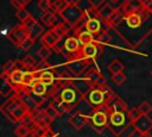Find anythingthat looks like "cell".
Listing matches in <instances>:
<instances>
[{
    "mask_svg": "<svg viewBox=\"0 0 152 137\" xmlns=\"http://www.w3.org/2000/svg\"><path fill=\"white\" fill-rule=\"evenodd\" d=\"M112 30L131 49H135L152 33V13L144 7L140 11L124 15L121 21Z\"/></svg>",
    "mask_w": 152,
    "mask_h": 137,
    "instance_id": "obj_1",
    "label": "cell"
},
{
    "mask_svg": "<svg viewBox=\"0 0 152 137\" xmlns=\"http://www.w3.org/2000/svg\"><path fill=\"white\" fill-rule=\"evenodd\" d=\"M49 95L51 98V104L56 107L59 114L70 112L84 99V94L74 86L71 79L57 77L56 82L50 87Z\"/></svg>",
    "mask_w": 152,
    "mask_h": 137,
    "instance_id": "obj_2",
    "label": "cell"
},
{
    "mask_svg": "<svg viewBox=\"0 0 152 137\" xmlns=\"http://www.w3.org/2000/svg\"><path fill=\"white\" fill-rule=\"evenodd\" d=\"M114 96H115L114 92L107 85L99 87H90L87 94H84V99L93 107V110L107 107Z\"/></svg>",
    "mask_w": 152,
    "mask_h": 137,
    "instance_id": "obj_3",
    "label": "cell"
},
{
    "mask_svg": "<svg viewBox=\"0 0 152 137\" xmlns=\"http://www.w3.org/2000/svg\"><path fill=\"white\" fill-rule=\"evenodd\" d=\"M109 124L108 129L112 131V133L115 137H120L129 125H132L129 117H128V110L121 111V110H109Z\"/></svg>",
    "mask_w": 152,
    "mask_h": 137,
    "instance_id": "obj_4",
    "label": "cell"
},
{
    "mask_svg": "<svg viewBox=\"0 0 152 137\" xmlns=\"http://www.w3.org/2000/svg\"><path fill=\"white\" fill-rule=\"evenodd\" d=\"M59 14L62 15V18L64 19V21H66L68 24H70L71 26H74L77 32L82 29H84V24H86V19H84V11L81 10L78 6L75 5H66L61 12Z\"/></svg>",
    "mask_w": 152,
    "mask_h": 137,
    "instance_id": "obj_5",
    "label": "cell"
},
{
    "mask_svg": "<svg viewBox=\"0 0 152 137\" xmlns=\"http://www.w3.org/2000/svg\"><path fill=\"white\" fill-rule=\"evenodd\" d=\"M63 23V21H62ZM59 24V25H56L53 27H51L49 31H46L42 38H40V42L43 43V45H46L51 49H53L55 46L58 45V43L63 39V37L66 35V30L64 29L63 24Z\"/></svg>",
    "mask_w": 152,
    "mask_h": 137,
    "instance_id": "obj_6",
    "label": "cell"
},
{
    "mask_svg": "<svg viewBox=\"0 0 152 137\" xmlns=\"http://www.w3.org/2000/svg\"><path fill=\"white\" fill-rule=\"evenodd\" d=\"M89 123L91 124V127L96 132L99 133L103 132L108 127V124H109V112L107 107L93 110L91 114L89 116Z\"/></svg>",
    "mask_w": 152,
    "mask_h": 137,
    "instance_id": "obj_7",
    "label": "cell"
},
{
    "mask_svg": "<svg viewBox=\"0 0 152 137\" xmlns=\"http://www.w3.org/2000/svg\"><path fill=\"white\" fill-rule=\"evenodd\" d=\"M91 63H93L91 60L81 57V56H78V55H74V56L68 57L66 67H68V70L71 73V75L78 76V75H81L83 71H86V69H88Z\"/></svg>",
    "mask_w": 152,
    "mask_h": 137,
    "instance_id": "obj_8",
    "label": "cell"
},
{
    "mask_svg": "<svg viewBox=\"0 0 152 137\" xmlns=\"http://www.w3.org/2000/svg\"><path fill=\"white\" fill-rule=\"evenodd\" d=\"M28 37V30L20 23L18 25H15L14 27L11 29L10 33H8V38L10 41L15 45V46H20V44L23 43V41H25Z\"/></svg>",
    "mask_w": 152,
    "mask_h": 137,
    "instance_id": "obj_9",
    "label": "cell"
},
{
    "mask_svg": "<svg viewBox=\"0 0 152 137\" xmlns=\"http://www.w3.org/2000/svg\"><path fill=\"white\" fill-rule=\"evenodd\" d=\"M102 49H103V45L95 41V42H93V43H90L88 45L82 46L81 51L77 55L81 56V57H84V58L94 61L100 56V54L102 52Z\"/></svg>",
    "mask_w": 152,
    "mask_h": 137,
    "instance_id": "obj_10",
    "label": "cell"
},
{
    "mask_svg": "<svg viewBox=\"0 0 152 137\" xmlns=\"http://www.w3.org/2000/svg\"><path fill=\"white\" fill-rule=\"evenodd\" d=\"M144 8V0H125L119 7V12L122 15H127L129 13L140 11Z\"/></svg>",
    "mask_w": 152,
    "mask_h": 137,
    "instance_id": "obj_11",
    "label": "cell"
},
{
    "mask_svg": "<svg viewBox=\"0 0 152 137\" xmlns=\"http://www.w3.org/2000/svg\"><path fill=\"white\" fill-rule=\"evenodd\" d=\"M82 49V44L80 43L78 38L76 36H68L63 43V50L69 54L68 57L70 56H74V55H77Z\"/></svg>",
    "mask_w": 152,
    "mask_h": 137,
    "instance_id": "obj_12",
    "label": "cell"
},
{
    "mask_svg": "<svg viewBox=\"0 0 152 137\" xmlns=\"http://www.w3.org/2000/svg\"><path fill=\"white\" fill-rule=\"evenodd\" d=\"M86 80L90 87H99L106 85V77L101 74L97 68H91L86 74Z\"/></svg>",
    "mask_w": 152,
    "mask_h": 137,
    "instance_id": "obj_13",
    "label": "cell"
},
{
    "mask_svg": "<svg viewBox=\"0 0 152 137\" xmlns=\"http://www.w3.org/2000/svg\"><path fill=\"white\" fill-rule=\"evenodd\" d=\"M69 124L75 129V130H82L89 124V116L83 114V113H75L69 118Z\"/></svg>",
    "mask_w": 152,
    "mask_h": 137,
    "instance_id": "obj_14",
    "label": "cell"
},
{
    "mask_svg": "<svg viewBox=\"0 0 152 137\" xmlns=\"http://www.w3.org/2000/svg\"><path fill=\"white\" fill-rule=\"evenodd\" d=\"M133 127L140 130L141 132H150V131L152 130V119H151L148 116L142 114V116L133 124Z\"/></svg>",
    "mask_w": 152,
    "mask_h": 137,
    "instance_id": "obj_15",
    "label": "cell"
},
{
    "mask_svg": "<svg viewBox=\"0 0 152 137\" xmlns=\"http://www.w3.org/2000/svg\"><path fill=\"white\" fill-rule=\"evenodd\" d=\"M48 85H45L43 81H40L39 79L30 87V93L32 95L36 96H46V94H49V89H48Z\"/></svg>",
    "mask_w": 152,
    "mask_h": 137,
    "instance_id": "obj_16",
    "label": "cell"
},
{
    "mask_svg": "<svg viewBox=\"0 0 152 137\" xmlns=\"http://www.w3.org/2000/svg\"><path fill=\"white\" fill-rule=\"evenodd\" d=\"M37 73H38V79L40 81H43L45 85H48L49 87H51L57 80V77L55 75V71L51 70V69L46 68V69H43L40 71H37Z\"/></svg>",
    "mask_w": 152,
    "mask_h": 137,
    "instance_id": "obj_17",
    "label": "cell"
},
{
    "mask_svg": "<svg viewBox=\"0 0 152 137\" xmlns=\"http://www.w3.org/2000/svg\"><path fill=\"white\" fill-rule=\"evenodd\" d=\"M23 75H24V69L23 68H15L8 74V81L14 86L19 87L23 85Z\"/></svg>",
    "mask_w": 152,
    "mask_h": 137,
    "instance_id": "obj_18",
    "label": "cell"
},
{
    "mask_svg": "<svg viewBox=\"0 0 152 137\" xmlns=\"http://www.w3.org/2000/svg\"><path fill=\"white\" fill-rule=\"evenodd\" d=\"M76 37L78 38V41H80V43L82 44V46L88 45V44L95 42V35H93L91 32H89V31L86 30V29L80 30V31L77 32Z\"/></svg>",
    "mask_w": 152,
    "mask_h": 137,
    "instance_id": "obj_19",
    "label": "cell"
},
{
    "mask_svg": "<svg viewBox=\"0 0 152 137\" xmlns=\"http://www.w3.org/2000/svg\"><path fill=\"white\" fill-rule=\"evenodd\" d=\"M37 80H38V73H37V70H24L23 86L30 88Z\"/></svg>",
    "mask_w": 152,
    "mask_h": 137,
    "instance_id": "obj_20",
    "label": "cell"
},
{
    "mask_svg": "<svg viewBox=\"0 0 152 137\" xmlns=\"http://www.w3.org/2000/svg\"><path fill=\"white\" fill-rule=\"evenodd\" d=\"M56 14L57 12H55L53 10H49V11H45L40 18V21L46 25V26H53V23H55V19H56Z\"/></svg>",
    "mask_w": 152,
    "mask_h": 137,
    "instance_id": "obj_21",
    "label": "cell"
},
{
    "mask_svg": "<svg viewBox=\"0 0 152 137\" xmlns=\"http://www.w3.org/2000/svg\"><path fill=\"white\" fill-rule=\"evenodd\" d=\"M44 29H43V25L39 23V21H37L31 29H28V37L30 38H32V39H34V41H37L40 36H43L44 33Z\"/></svg>",
    "mask_w": 152,
    "mask_h": 137,
    "instance_id": "obj_22",
    "label": "cell"
},
{
    "mask_svg": "<svg viewBox=\"0 0 152 137\" xmlns=\"http://www.w3.org/2000/svg\"><path fill=\"white\" fill-rule=\"evenodd\" d=\"M115 11V8H113L108 2H106L100 10H99V14H100V17H101V19L102 20H104V21H107L108 20V18L113 14V12Z\"/></svg>",
    "mask_w": 152,
    "mask_h": 137,
    "instance_id": "obj_23",
    "label": "cell"
},
{
    "mask_svg": "<svg viewBox=\"0 0 152 137\" xmlns=\"http://www.w3.org/2000/svg\"><path fill=\"white\" fill-rule=\"evenodd\" d=\"M25 105H26V107L28 108V111L30 112H34V111H37L38 110V105H37V102L33 100V98H32V95L28 93V94H26L25 96H23L21 99H20Z\"/></svg>",
    "mask_w": 152,
    "mask_h": 137,
    "instance_id": "obj_24",
    "label": "cell"
},
{
    "mask_svg": "<svg viewBox=\"0 0 152 137\" xmlns=\"http://www.w3.org/2000/svg\"><path fill=\"white\" fill-rule=\"evenodd\" d=\"M107 69H108V71L113 75V74H116V73H121V71H124L125 66H124L119 60H113V61L108 64Z\"/></svg>",
    "mask_w": 152,
    "mask_h": 137,
    "instance_id": "obj_25",
    "label": "cell"
},
{
    "mask_svg": "<svg viewBox=\"0 0 152 137\" xmlns=\"http://www.w3.org/2000/svg\"><path fill=\"white\" fill-rule=\"evenodd\" d=\"M14 133H15L17 137H30L32 135V131H31V129L27 125H25V124L21 123L19 126L15 127Z\"/></svg>",
    "mask_w": 152,
    "mask_h": 137,
    "instance_id": "obj_26",
    "label": "cell"
},
{
    "mask_svg": "<svg viewBox=\"0 0 152 137\" xmlns=\"http://www.w3.org/2000/svg\"><path fill=\"white\" fill-rule=\"evenodd\" d=\"M52 50H53V49H51V48H49V46H46V45H43L42 48H39V49L37 50V55H38V57L40 58V61H46V58H49V57L51 56Z\"/></svg>",
    "mask_w": 152,
    "mask_h": 137,
    "instance_id": "obj_27",
    "label": "cell"
},
{
    "mask_svg": "<svg viewBox=\"0 0 152 137\" xmlns=\"http://www.w3.org/2000/svg\"><path fill=\"white\" fill-rule=\"evenodd\" d=\"M20 66H21V68H25V69H32L33 67H36V61L33 60V57L32 56H26V57H24L21 61H20Z\"/></svg>",
    "mask_w": 152,
    "mask_h": 137,
    "instance_id": "obj_28",
    "label": "cell"
},
{
    "mask_svg": "<svg viewBox=\"0 0 152 137\" xmlns=\"http://www.w3.org/2000/svg\"><path fill=\"white\" fill-rule=\"evenodd\" d=\"M50 5H51V10L59 13L68 4L65 2V0H50Z\"/></svg>",
    "mask_w": 152,
    "mask_h": 137,
    "instance_id": "obj_29",
    "label": "cell"
},
{
    "mask_svg": "<svg viewBox=\"0 0 152 137\" xmlns=\"http://www.w3.org/2000/svg\"><path fill=\"white\" fill-rule=\"evenodd\" d=\"M43 110H44V112L46 113V116H48L51 120H55L57 117H59V116H61V114L58 113V111L56 110V107H55L52 104H50L48 107H45V108H43Z\"/></svg>",
    "mask_w": 152,
    "mask_h": 137,
    "instance_id": "obj_30",
    "label": "cell"
},
{
    "mask_svg": "<svg viewBox=\"0 0 152 137\" xmlns=\"http://www.w3.org/2000/svg\"><path fill=\"white\" fill-rule=\"evenodd\" d=\"M141 116H142V114H141V112L139 111L138 107H133V108H129V110H128V117H129V120H131L132 125H133Z\"/></svg>",
    "mask_w": 152,
    "mask_h": 137,
    "instance_id": "obj_31",
    "label": "cell"
},
{
    "mask_svg": "<svg viewBox=\"0 0 152 137\" xmlns=\"http://www.w3.org/2000/svg\"><path fill=\"white\" fill-rule=\"evenodd\" d=\"M15 17H17V19H18L20 23H24L25 20H27V19L31 17V14H30V12H28L26 8H21V10H17Z\"/></svg>",
    "mask_w": 152,
    "mask_h": 137,
    "instance_id": "obj_32",
    "label": "cell"
},
{
    "mask_svg": "<svg viewBox=\"0 0 152 137\" xmlns=\"http://www.w3.org/2000/svg\"><path fill=\"white\" fill-rule=\"evenodd\" d=\"M112 80H113V82H114L115 85L120 86V85H122V83H125V82H126L127 76H126V74H125L124 71H121V73L113 74V75H112Z\"/></svg>",
    "mask_w": 152,
    "mask_h": 137,
    "instance_id": "obj_33",
    "label": "cell"
},
{
    "mask_svg": "<svg viewBox=\"0 0 152 137\" xmlns=\"http://www.w3.org/2000/svg\"><path fill=\"white\" fill-rule=\"evenodd\" d=\"M95 41H96L97 43L102 44V45H106V44L109 43V41H110V36H109V33H108L107 31H103V32H101L100 35L96 36Z\"/></svg>",
    "mask_w": 152,
    "mask_h": 137,
    "instance_id": "obj_34",
    "label": "cell"
},
{
    "mask_svg": "<svg viewBox=\"0 0 152 137\" xmlns=\"http://www.w3.org/2000/svg\"><path fill=\"white\" fill-rule=\"evenodd\" d=\"M34 39H32V38H30V37H27L25 41H23V43L20 44V49L23 50V51H28L31 48H32V45L34 44Z\"/></svg>",
    "mask_w": 152,
    "mask_h": 137,
    "instance_id": "obj_35",
    "label": "cell"
},
{
    "mask_svg": "<svg viewBox=\"0 0 152 137\" xmlns=\"http://www.w3.org/2000/svg\"><path fill=\"white\" fill-rule=\"evenodd\" d=\"M138 108H139V111L141 112V114H146V116H148L150 112L152 111V106H151L150 102H147V101H142V102L138 106Z\"/></svg>",
    "mask_w": 152,
    "mask_h": 137,
    "instance_id": "obj_36",
    "label": "cell"
},
{
    "mask_svg": "<svg viewBox=\"0 0 152 137\" xmlns=\"http://www.w3.org/2000/svg\"><path fill=\"white\" fill-rule=\"evenodd\" d=\"M17 64H18V62H15V61H8V62H6V63L4 64V67H2V71L11 73L13 69L17 68Z\"/></svg>",
    "mask_w": 152,
    "mask_h": 137,
    "instance_id": "obj_37",
    "label": "cell"
},
{
    "mask_svg": "<svg viewBox=\"0 0 152 137\" xmlns=\"http://www.w3.org/2000/svg\"><path fill=\"white\" fill-rule=\"evenodd\" d=\"M37 6H38V8H40L43 12L51 10L50 0H38V4H37Z\"/></svg>",
    "mask_w": 152,
    "mask_h": 137,
    "instance_id": "obj_38",
    "label": "cell"
},
{
    "mask_svg": "<svg viewBox=\"0 0 152 137\" xmlns=\"http://www.w3.org/2000/svg\"><path fill=\"white\" fill-rule=\"evenodd\" d=\"M88 2H89V5H90V7H93V8H95V10H100V8L106 4L104 0H88Z\"/></svg>",
    "mask_w": 152,
    "mask_h": 137,
    "instance_id": "obj_39",
    "label": "cell"
},
{
    "mask_svg": "<svg viewBox=\"0 0 152 137\" xmlns=\"http://www.w3.org/2000/svg\"><path fill=\"white\" fill-rule=\"evenodd\" d=\"M11 5L15 10H21V8H25V6H26L23 0H11Z\"/></svg>",
    "mask_w": 152,
    "mask_h": 137,
    "instance_id": "obj_40",
    "label": "cell"
},
{
    "mask_svg": "<svg viewBox=\"0 0 152 137\" xmlns=\"http://www.w3.org/2000/svg\"><path fill=\"white\" fill-rule=\"evenodd\" d=\"M36 23H37V20H36V19H34V18L31 15V17H30L27 20H25V21H24V23H21V24H23V25H24V26H25V27L28 30V29H31V27H32V26H33Z\"/></svg>",
    "mask_w": 152,
    "mask_h": 137,
    "instance_id": "obj_41",
    "label": "cell"
},
{
    "mask_svg": "<svg viewBox=\"0 0 152 137\" xmlns=\"http://www.w3.org/2000/svg\"><path fill=\"white\" fill-rule=\"evenodd\" d=\"M44 136H46V137H56V136H58V135H57L55 131H52L50 126H48V127H45V131H44Z\"/></svg>",
    "mask_w": 152,
    "mask_h": 137,
    "instance_id": "obj_42",
    "label": "cell"
},
{
    "mask_svg": "<svg viewBox=\"0 0 152 137\" xmlns=\"http://www.w3.org/2000/svg\"><path fill=\"white\" fill-rule=\"evenodd\" d=\"M141 133H142V132H141L140 130H138V129H133V131H131L129 135H128L127 137H140Z\"/></svg>",
    "mask_w": 152,
    "mask_h": 137,
    "instance_id": "obj_43",
    "label": "cell"
},
{
    "mask_svg": "<svg viewBox=\"0 0 152 137\" xmlns=\"http://www.w3.org/2000/svg\"><path fill=\"white\" fill-rule=\"evenodd\" d=\"M144 7L152 13V0H144Z\"/></svg>",
    "mask_w": 152,
    "mask_h": 137,
    "instance_id": "obj_44",
    "label": "cell"
},
{
    "mask_svg": "<svg viewBox=\"0 0 152 137\" xmlns=\"http://www.w3.org/2000/svg\"><path fill=\"white\" fill-rule=\"evenodd\" d=\"M65 2L68 5H75V6H78V4L81 2V0H65Z\"/></svg>",
    "mask_w": 152,
    "mask_h": 137,
    "instance_id": "obj_45",
    "label": "cell"
},
{
    "mask_svg": "<svg viewBox=\"0 0 152 137\" xmlns=\"http://www.w3.org/2000/svg\"><path fill=\"white\" fill-rule=\"evenodd\" d=\"M140 137H152V136L150 135V132H142V133L140 135Z\"/></svg>",
    "mask_w": 152,
    "mask_h": 137,
    "instance_id": "obj_46",
    "label": "cell"
},
{
    "mask_svg": "<svg viewBox=\"0 0 152 137\" xmlns=\"http://www.w3.org/2000/svg\"><path fill=\"white\" fill-rule=\"evenodd\" d=\"M23 1H24V4H25V5H28V4H30L32 0H23Z\"/></svg>",
    "mask_w": 152,
    "mask_h": 137,
    "instance_id": "obj_47",
    "label": "cell"
},
{
    "mask_svg": "<svg viewBox=\"0 0 152 137\" xmlns=\"http://www.w3.org/2000/svg\"><path fill=\"white\" fill-rule=\"evenodd\" d=\"M109 1H110V2H113V4H115V2H118L119 0H109Z\"/></svg>",
    "mask_w": 152,
    "mask_h": 137,
    "instance_id": "obj_48",
    "label": "cell"
},
{
    "mask_svg": "<svg viewBox=\"0 0 152 137\" xmlns=\"http://www.w3.org/2000/svg\"><path fill=\"white\" fill-rule=\"evenodd\" d=\"M40 137H46V136H44V135H43V136H40Z\"/></svg>",
    "mask_w": 152,
    "mask_h": 137,
    "instance_id": "obj_49",
    "label": "cell"
},
{
    "mask_svg": "<svg viewBox=\"0 0 152 137\" xmlns=\"http://www.w3.org/2000/svg\"><path fill=\"white\" fill-rule=\"evenodd\" d=\"M151 75H152V70H151Z\"/></svg>",
    "mask_w": 152,
    "mask_h": 137,
    "instance_id": "obj_50",
    "label": "cell"
},
{
    "mask_svg": "<svg viewBox=\"0 0 152 137\" xmlns=\"http://www.w3.org/2000/svg\"><path fill=\"white\" fill-rule=\"evenodd\" d=\"M56 137H59V136H56Z\"/></svg>",
    "mask_w": 152,
    "mask_h": 137,
    "instance_id": "obj_51",
    "label": "cell"
}]
</instances>
